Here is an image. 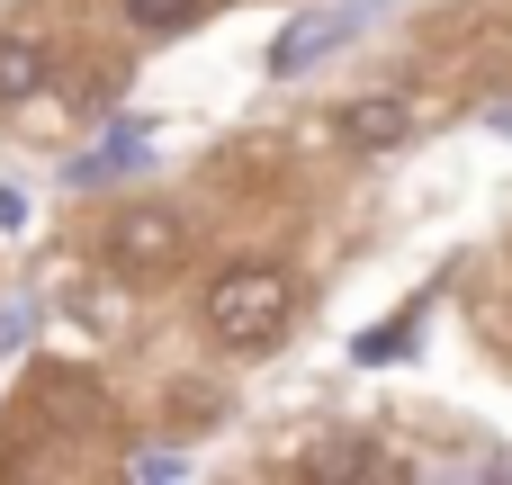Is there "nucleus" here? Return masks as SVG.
<instances>
[{"instance_id":"423d86ee","label":"nucleus","mask_w":512,"mask_h":485,"mask_svg":"<svg viewBox=\"0 0 512 485\" xmlns=\"http://www.w3.org/2000/svg\"><path fill=\"white\" fill-rule=\"evenodd\" d=\"M306 477H324V485L387 477V450H378V441H315V450H306Z\"/></svg>"},{"instance_id":"9d476101","label":"nucleus","mask_w":512,"mask_h":485,"mask_svg":"<svg viewBox=\"0 0 512 485\" xmlns=\"http://www.w3.org/2000/svg\"><path fill=\"white\" fill-rule=\"evenodd\" d=\"M27 342H36V297H9L0 306V360H18Z\"/></svg>"},{"instance_id":"9b49d317","label":"nucleus","mask_w":512,"mask_h":485,"mask_svg":"<svg viewBox=\"0 0 512 485\" xmlns=\"http://www.w3.org/2000/svg\"><path fill=\"white\" fill-rule=\"evenodd\" d=\"M126 468H135L144 485H153V477H162V485H171V477H189V459H180V450H135Z\"/></svg>"},{"instance_id":"f257e3e1","label":"nucleus","mask_w":512,"mask_h":485,"mask_svg":"<svg viewBox=\"0 0 512 485\" xmlns=\"http://www.w3.org/2000/svg\"><path fill=\"white\" fill-rule=\"evenodd\" d=\"M288 306H297V288H288V270H270V261H234V270L207 279V333L234 342V351L279 342V333H288Z\"/></svg>"},{"instance_id":"0eeeda50","label":"nucleus","mask_w":512,"mask_h":485,"mask_svg":"<svg viewBox=\"0 0 512 485\" xmlns=\"http://www.w3.org/2000/svg\"><path fill=\"white\" fill-rule=\"evenodd\" d=\"M36 90H45V45L36 36H0V108H18Z\"/></svg>"},{"instance_id":"20e7f679","label":"nucleus","mask_w":512,"mask_h":485,"mask_svg":"<svg viewBox=\"0 0 512 485\" xmlns=\"http://www.w3.org/2000/svg\"><path fill=\"white\" fill-rule=\"evenodd\" d=\"M333 126H342V144H360V153H387V144H405V135H414V99L378 90V99H351Z\"/></svg>"},{"instance_id":"7ed1b4c3","label":"nucleus","mask_w":512,"mask_h":485,"mask_svg":"<svg viewBox=\"0 0 512 485\" xmlns=\"http://www.w3.org/2000/svg\"><path fill=\"white\" fill-rule=\"evenodd\" d=\"M180 252H189V225H180L171 207H135V216L108 225V270H117V279H162Z\"/></svg>"},{"instance_id":"f8f14e48","label":"nucleus","mask_w":512,"mask_h":485,"mask_svg":"<svg viewBox=\"0 0 512 485\" xmlns=\"http://www.w3.org/2000/svg\"><path fill=\"white\" fill-rule=\"evenodd\" d=\"M18 225H27V198H18V189L0 180V234H18Z\"/></svg>"},{"instance_id":"1a4fd4ad","label":"nucleus","mask_w":512,"mask_h":485,"mask_svg":"<svg viewBox=\"0 0 512 485\" xmlns=\"http://www.w3.org/2000/svg\"><path fill=\"white\" fill-rule=\"evenodd\" d=\"M405 342H414V315H396V324H378V333H360V342H351V360H360V369H378V360H396Z\"/></svg>"},{"instance_id":"39448f33","label":"nucleus","mask_w":512,"mask_h":485,"mask_svg":"<svg viewBox=\"0 0 512 485\" xmlns=\"http://www.w3.org/2000/svg\"><path fill=\"white\" fill-rule=\"evenodd\" d=\"M144 153H153V135H144L135 117H117V126H108V153H81V162H72L63 180H72V189H99V180H117V171H135Z\"/></svg>"},{"instance_id":"6e6552de","label":"nucleus","mask_w":512,"mask_h":485,"mask_svg":"<svg viewBox=\"0 0 512 485\" xmlns=\"http://www.w3.org/2000/svg\"><path fill=\"white\" fill-rule=\"evenodd\" d=\"M117 9H126V27H144V36H180V27L207 18V0H117Z\"/></svg>"},{"instance_id":"f03ea898","label":"nucleus","mask_w":512,"mask_h":485,"mask_svg":"<svg viewBox=\"0 0 512 485\" xmlns=\"http://www.w3.org/2000/svg\"><path fill=\"white\" fill-rule=\"evenodd\" d=\"M387 0H333V9H306V18H288L279 36H270V72L288 81V72H306V63H324L333 45H351L369 18H378Z\"/></svg>"},{"instance_id":"ddd939ff","label":"nucleus","mask_w":512,"mask_h":485,"mask_svg":"<svg viewBox=\"0 0 512 485\" xmlns=\"http://www.w3.org/2000/svg\"><path fill=\"white\" fill-rule=\"evenodd\" d=\"M486 126H495V135H512V99H495V108H486Z\"/></svg>"}]
</instances>
